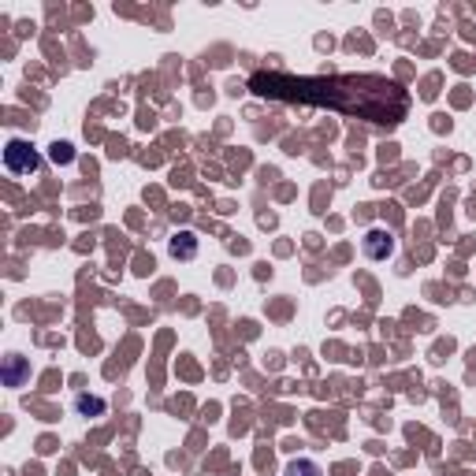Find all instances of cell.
Here are the masks:
<instances>
[{"instance_id":"cell-1","label":"cell","mask_w":476,"mask_h":476,"mask_svg":"<svg viewBox=\"0 0 476 476\" xmlns=\"http://www.w3.org/2000/svg\"><path fill=\"white\" fill-rule=\"evenodd\" d=\"M4 164H8V171H15V175H30V171H38L41 157H38V149L26 145V142H8Z\"/></svg>"},{"instance_id":"cell-2","label":"cell","mask_w":476,"mask_h":476,"mask_svg":"<svg viewBox=\"0 0 476 476\" xmlns=\"http://www.w3.org/2000/svg\"><path fill=\"white\" fill-rule=\"evenodd\" d=\"M391 250H395L391 231H369V235H365V253H369L372 261H383V257H391Z\"/></svg>"},{"instance_id":"cell-3","label":"cell","mask_w":476,"mask_h":476,"mask_svg":"<svg viewBox=\"0 0 476 476\" xmlns=\"http://www.w3.org/2000/svg\"><path fill=\"white\" fill-rule=\"evenodd\" d=\"M193 253H198V238H193L190 231H179L175 238H171V257H182V261H190Z\"/></svg>"},{"instance_id":"cell-4","label":"cell","mask_w":476,"mask_h":476,"mask_svg":"<svg viewBox=\"0 0 476 476\" xmlns=\"http://www.w3.org/2000/svg\"><path fill=\"white\" fill-rule=\"evenodd\" d=\"M23 376H26V365H23V357H19V354H8V372H4L8 387H19V383H23Z\"/></svg>"},{"instance_id":"cell-5","label":"cell","mask_w":476,"mask_h":476,"mask_svg":"<svg viewBox=\"0 0 476 476\" xmlns=\"http://www.w3.org/2000/svg\"><path fill=\"white\" fill-rule=\"evenodd\" d=\"M287 476H320V469H317L312 461H290Z\"/></svg>"},{"instance_id":"cell-6","label":"cell","mask_w":476,"mask_h":476,"mask_svg":"<svg viewBox=\"0 0 476 476\" xmlns=\"http://www.w3.org/2000/svg\"><path fill=\"white\" fill-rule=\"evenodd\" d=\"M74 406H79V413H101V409H104V402H101V398H86V395H82Z\"/></svg>"},{"instance_id":"cell-7","label":"cell","mask_w":476,"mask_h":476,"mask_svg":"<svg viewBox=\"0 0 476 476\" xmlns=\"http://www.w3.org/2000/svg\"><path fill=\"white\" fill-rule=\"evenodd\" d=\"M52 157H56V164H68V160H71V145H52Z\"/></svg>"}]
</instances>
